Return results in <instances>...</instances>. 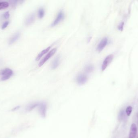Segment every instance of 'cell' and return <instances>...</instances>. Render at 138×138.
Wrapping results in <instances>:
<instances>
[{"label":"cell","mask_w":138,"mask_h":138,"mask_svg":"<svg viewBox=\"0 0 138 138\" xmlns=\"http://www.w3.org/2000/svg\"><path fill=\"white\" fill-rule=\"evenodd\" d=\"M9 6V3L7 2L0 3V10L7 8Z\"/></svg>","instance_id":"9a60e30c"},{"label":"cell","mask_w":138,"mask_h":138,"mask_svg":"<svg viewBox=\"0 0 138 138\" xmlns=\"http://www.w3.org/2000/svg\"><path fill=\"white\" fill-rule=\"evenodd\" d=\"M137 133V128L136 124H132L130 128L129 138H135Z\"/></svg>","instance_id":"ba28073f"},{"label":"cell","mask_w":138,"mask_h":138,"mask_svg":"<svg viewBox=\"0 0 138 138\" xmlns=\"http://www.w3.org/2000/svg\"><path fill=\"white\" fill-rule=\"evenodd\" d=\"M35 19V17L34 14L30 15L26 20V22H25L26 25L28 26L34 22Z\"/></svg>","instance_id":"8fae6325"},{"label":"cell","mask_w":138,"mask_h":138,"mask_svg":"<svg viewBox=\"0 0 138 138\" xmlns=\"http://www.w3.org/2000/svg\"><path fill=\"white\" fill-rule=\"evenodd\" d=\"M13 72L9 68H5L0 71V75L1 76V80L6 81L10 79L12 76Z\"/></svg>","instance_id":"6da1fadb"},{"label":"cell","mask_w":138,"mask_h":138,"mask_svg":"<svg viewBox=\"0 0 138 138\" xmlns=\"http://www.w3.org/2000/svg\"><path fill=\"white\" fill-rule=\"evenodd\" d=\"M51 48V46H49V47L45 49V50H42V51L37 56L36 58V61H39V60H40V59L44 55H45V54H46L47 53L49 52V51L50 50Z\"/></svg>","instance_id":"30bf717a"},{"label":"cell","mask_w":138,"mask_h":138,"mask_svg":"<svg viewBox=\"0 0 138 138\" xmlns=\"http://www.w3.org/2000/svg\"><path fill=\"white\" fill-rule=\"evenodd\" d=\"M94 69V66L91 64H89L86 66L85 68V71L88 73H91L93 71Z\"/></svg>","instance_id":"5bb4252c"},{"label":"cell","mask_w":138,"mask_h":138,"mask_svg":"<svg viewBox=\"0 0 138 138\" xmlns=\"http://www.w3.org/2000/svg\"><path fill=\"white\" fill-rule=\"evenodd\" d=\"M3 17H4V18L5 19H9V18H10V13H9V12H6L3 14Z\"/></svg>","instance_id":"ac0fdd59"},{"label":"cell","mask_w":138,"mask_h":138,"mask_svg":"<svg viewBox=\"0 0 138 138\" xmlns=\"http://www.w3.org/2000/svg\"><path fill=\"white\" fill-rule=\"evenodd\" d=\"M123 25H124V23H123V22H122L117 27L119 30H121V31H122L123 30Z\"/></svg>","instance_id":"d6986e66"},{"label":"cell","mask_w":138,"mask_h":138,"mask_svg":"<svg viewBox=\"0 0 138 138\" xmlns=\"http://www.w3.org/2000/svg\"><path fill=\"white\" fill-rule=\"evenodd\" d=\"M39 114L42 118H45L47 115V105L45 102L39 103Z\"/></svg>","instance_id":"3957f363"},{"label":"cell","mask_w":138,"mask_h":138,"mask_svg":"<svg viewBox=\"0 0 138 138\" xmlns=\"http://www.w3.org/2000/svg\"><path fill=\"white\" fill-rule=\"evenodd\" d=\"M9 24V22L8 21L5 22L3 24V25L2 26V29L3 30V29H5V28H7V26H8Z\"/></svg>","instance_id":"ffe728a7"},{"label":"cell","mask_w":138,"mask_h":138,"mask_svg":"<svg viewBox=\"0 0 138 138\" xmlns=\"http://www.w3.org/2000/svg\"><path fill=\"white\" fill-rule=\"evenodd\" d=\"M57 50V48H55L52 49V50H51L50 52H49V53L45 56V57L43 58L41 61L40 62L39 64V67H42L46 62L50 58L52 57V56H53L56 53Z\"/></svg>","instance_id":"7a4b0ae2"},{"label":"cell","mask_w":138,"mask_h":138,"mask_svg":"<svg viewBox=\"0 0 138 138\" xmlns=\"http://www.w3.org/2000/svg\"><path fill=\"white\" fill-rule=\"evenodd\" d=\"M108 38L107 37L102 38L97 46V51L99 52H101L106 47L108 43Z\"/></svg>","instance_id":"52a82bcc"},{"label":"cell","mask_w":138,"mask_h":138,"mask_svg":"<svg viewBox=\"0 0 138 138\" xmlns=\"http://www.w3.org/2000/svg\"><path fill=\"white\" fill-rule=\"evenodd\" d=\"M20 34L19 33H17L15 34L12 38H11L10 41V45H12L13 43H14V42L16 41L18 38L20 37Z\"/></svg>","instance_id":"4fadbf2b"},{"label":"cell","mask_w":138,"mask_h":138,"mask_svg":"<svg viewBox=\"0 0 138 138\" xmlns=\"http://www.w3.org/2000/svg\"><path fill=\"white\" fill-rule=\"evenodd\" d=\"M88 78L86 75L84 74H79L76 77V81L77 83L80 85H83L86 83Z\"/></svg>","instance_id":"8992f818"},{"label":"cell","mask_w":138,"mask_h":138,"mask_svg":"<svg viewBox=\"0 0 138 138\" xmlns=\"http://www.w3.org/2000/svg\"><path fill=\"white\" fill-rule=\"evenodd\" d=\"M45 10H44V9L42 8H40L38 11V17L40 19H42L45 16Z\"/></svg>","instance_id":"2e32d148"},{"label":"cell","mask_w":138,"mask_h":138,"mask_svg":"<svg viewBox=\"0 0 138 138\" xmlns=\"http://www.w3.org/2000/svg\"><path fill=\"white\" fill-rule=\"evenodd\" d=\"M132 108L130 106H129L127 107L126 109V113L127 115L128 116H129L132 113Z\"/></svg>","instance_id":"e0dca14e"},{"label":"cell","mask_w":138,"mask_h":138,"mask_svg":"<svg viewBox=\"0 0 138 138\" xmlns=\"http://www.w3.org/2000/svg\"><path fill=\"white\" fill-rule=\"evenodd\" d=\"M113 54H110L106 57L103 62L102 64L101 70L102 71H104L108 67L109 64L111 62L113 59Z\"/></svg>","instance_id":"5b68a950"},{"label":"cell","mask_w":138,"mask_h":138,"mask_svg":"<svg viewBox=\"0 0 138 138\" xmlns=\"http://www.w3.org/2000/svg\"><path fill=\"white\" fill-rule=\"evenodd\" d=\"M20 108V106H17L16 107H15L14 109H13L12 111H16V110H17V109H19Z\"/></svg>","instance_id":"44dd1931"},{"label":"cell","mask_w":138,"mask_h":138,"mask_svg":"<svg viewBox=\"0 0 138 138\" xmlns=\"http://www.w3.org/2000/svg\"><path fill=\"white\" fill-rule=\"evenodd\" d=\"M64 14L62 11H61L57 14V17L51 24V27H54L59 24L64 18Z\"/></svg>","instance_id":"277c9868"},{"label":"cell","mask_w":138,"mask_h":138,"mask_svg":"<svg viewBox=\"0 0 138 138\" xmlns=\"http://www.w3.org/2000/svg\"><path fill=\"white\" fill-rule=\"evenodd\" d=\"M60 61V58L59 56L56 57L54 60L53 61L52 63L51 64V68L52 69H55L58 67L59 66Z\"/></svg>","instance_id":"9c48e42d"},{"label":"cell","mask_w":138,"mask_h":138,"mask_svg":"<svg viewBox=\"0 0 138 138\" xmlns=\"http://www.w3.org/2000/svg\"><path fill=\"white\" fill-rule=\"evenodd\" d=\"M39 103H34L28 105L26 107V111H31L34 109L36 107H38Z\"/></svg>","instance_id":"7c38bea8"}]
</instances>
